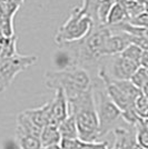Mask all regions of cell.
<instances>
[{"label":"cell","instance_id":"1","mask_svg":"<svg viewBox=\"0 0 148 149\" xmlns=\"http://www.w3.org/2000/svg\"><path fill=\"white\" fill-rule=\"evenodd\" d=\"M67 100L69 113L76 119L78 139L85 143L98 141L99 123L95 107L93 86Z\"/></svg>","mask_w":148,"mask_h":149},{"label":"cell","instance_id":"2","mask_svg":"<svg viewBox=\"0 0 148 149\" xmlns=\"http://www.w3.org/2000/svg\"><path fill=\"white\" fill-rule=\"evenodd\" d=\"M110 29L107 25H93L89 32L80 40L74 41L77 54V66L87 69L90 74L96 70L104 56V45Z\"/></svg>","mask_w":148,"mask_h":149},{"label":"cell","instance_id":"3","mask_svg":"<svg viewBox=\"0 0 148 149\" xmlns=\"http://www.w3.org/2000/svg\"><path fill=\"white\" fill-rule=\"evenodd\" d=\"M45 85L52 90L62 89L68 99L91 87L93 77L87 69L73 66L66 69L46 71Z\"/></svg>","mask_w":148,"mask_h":149},{"label":"cell","instance_id":"4","mask_svg":"<svg viewBox=\"0 0 148 149\" xmlns=\"http://www.w3.org/2000/svg\"><path fill=\"white\" fill-rule=\"evenodd\" d=\"M93 93L95 98V107L99 123V139L108 132L117 128L121 119V112L117 106L106 93L103 81L96 76V81H93Z\"/></svg>","mask_w":148,"mask_h":149},{"label":"cell","instance_id":"5","mask_svg":"<svg viewBox=\"0 0 148 149\" xmlns=\"http://www.w3.org/2000/svg\"><path fill=\"white\" fill-rule=\"evenodd\" d=\"M91 26L93 19L85 13H82L80 7H76L73 9L66 22L60 26L56 32V44L61 45L80 40L89 32Z\"/></svg>","mask_w":148,"mask_h":149},{"label":"cell","instance_id":"6","mask_svg":"<svg viewBox=\"0 0 148 149\" xmlns=\"http://www.w3.org/2000/svg\"><path fill=\"white\" fill-rule=\"evenodd\" d=\"M37 56H24L18 52L13 56L0 57V93L6 91L17 74L37 62Z\"/></svg>","mask_w":148,"mask_h":149},{"label":"cell","instance_id":"7","mask_svg":"<svg viewBox=\"0 0 148 149\" xmlns=\"http://www.w3.org/2000/svg\"><path fill=\"white\" fill-rule=\"evenodd\" d=\"M138 67L139 65L137 62L121 56L120 54L103 57L98 65V68L103 69L109 78L116 80H129L130 76Z\"/></svg>","mask_w":148,"mask_h":149},{"label":"cell","instance_id":"8","mask_svg":"<svg viewBox=\"0 0 148 149\" xmlns=\"http://www.w3.org/2000/svg\"><path fill=\"white\" fill-rule=\"evenodd\" d=\"M55 98L49 101V121L48 125L58 127V125L69 115L68 100L62 89H56Z\"/></svg>","mask_w":148,"mask_h":149},{"label":"cell","instance_id":"9","mask_svg":"<svg viewBox=\"0 0 148 149\" xmlns=\"http://www.w3.org/2000/svg\"><path fill=\"white\" fill-rule=\"evenodd\" d=\"M110 29V28H109ZM129 44H131L130 36L126 32L119 30H111L104 45V56L118 55Z\"/></svg>","mask_w":148,"mask_h":149},{"label":"cell","instance_id":"10","mask_svg":"<svg viewBox=\"0 0 148 149\" xmlns=\"http://www.w3.org/2000/svg\"><path fill=\"white\" fill-rule=\"evenodd\" d=\"M114 132L116 135L114 149H142L136 141L135 127H131V129L117 127L114 129Z\"/></svg>","mask_w":148,"mask_h":149},{"label":"cell","instance_id":"11","mask_svg":"<svg viewBox=\"0 0 148 149\" xmlns=\"http://www.w3.org/2000/svg\"><path fill=\"white\" fill-rule=\"evenodd\" d=\"M16 136H25V135H32L39 137L41 128L35 125L30 120V118L24 111L18 113L16 120Z\"/></svg>","mask_w":148,"mask_h":149},{"label":"cell","instance_id":"12","mask_svg":"<svg viewBox=\"0 0 148 149\" xmlns=\"http://www.w3.org/2000/svg\"><path fill=\"white\" fill-rule=\"evenodd\" d=\"M49 107L50 102L48 101L41 107L32 108V109H26L24 110L26 115L30 118V120L35 125H37L39 128H43L48 125L49 121Z\"/></svg>","mask_w":148,"mask_h":149},{"label":"cell","instance_id":"13","mask_svg":"<svg viewBox=\"0 0 148 149\" xmlns=\"http://www.w3.org/2000/svg\"><path fill=\"white\" fill-rule=\"evenodd\" d=\"M129 17L128 11H127V7L120 1H114L110 10L108 13L107 19H106V24L107 26L117 25L119 22L126 21Z\"/></svg>","mask_w":148,"mask_h":149},{"label":"cell","instance_id":"14","mask_svg":"<svg viewBox=\"0 0 148 149\" xmlns=\"http://www.w3.org/2000/svg\"><path fill=\"white\" fill-rule=\"evenodd\" d=\"M39 139H40L41 147L43 149L50 147V146H54V145H59V141H60L61 138H60V135H59V131H58L57 127L51 126V125H47V126L41 128Z\"/></svg>","mask_w":148,"mask_h":149},{"label":"cell","instance_id":"15","mask_svg":"<svg viewBox=\"0 0 148 149\" xmlns=\"http://www.w3.org/2000/svg\"><path fill=\"white\" fill-rule=\"evenodd\" d=\"M57 128H58V131H59L60 138H66V139L78 138L76 119H75V117L71 113H69L67 117L58 125Z\"/></svg>","mask_w":148,"mask_h":149},{"label":"cell","instance_id":"16","mask_svg":"<svg viewBox=\"0 0 148 149\" xmlns=\"http://www.w3.org/2000/svg\"><path fill=\"white\" fill-rule=\"evenodd\" d=\"M130 82L136 86L140 91L147 93L148 90V69L146 67L139 66L135 70V72L130 76Z\"/></svg>","mask_w":148,"mask_h":149},{"label":"cell","instance_id":"17","mask_svg":"<svg viewBox=\"0 0 148 149\" xmlns=\"http://www.w3.org/2000/svg\"><path fill=\"white\" fill-rule=\"evenodd\" d=\"M135 127V138L138 146L142 149L148 148V125L147 119H139Z\"/></svg>","mask_w":148,"mask_h":149},{"label":"cell","instance_id":"18","mask_svg":"<svg viewBox=\"0 0 148 149\" xmlns=\"http://www.w3.org/2000/svg\"><path fill=\"white\" fill-rule=\"evenodd\" d=\"M16 41H17V38L15 37V35L10 37L0 35V57L13 56L15 54H17Z\"/></svg>","mask_w":148,"mask_h":149},{"label":"cell","instance_id":"19","mask_svg":"<svg viewBox=\"0 0 148 149\" xmlns=\"http://www.w3.org/2000/svg\"><path fill=\"white\" fill-rule=\"evenodd\" d=\"M134 109L138 117L142 119H147L148 117V98L147 93L140 91V93L134 100Z\"/></svg>","mask_w":148,"mask_h":149},{"label":"cell","instance_id":"20","mask_svg":"<svg viewBox=\"0 0 148 149\" xmlns=\"http://www.w3.org/2000/svg\"><path fill=\"white\" fill-rule=\"evenodd\" d=\"M20 149H43L40 139L37 136L25 135V136H16Z\"/></svg>","mask_w":148,"mask_h":149},{"label":"cell","instance_id":"21","mask_svg":"<svg viewBox=\"0 0 148 149\" xmlns=\"http://www.w3.org/2000/svg\"><path fill=\"white\" fill-rule=\"evenodd\" d=\"M142 51H144V49H142L139 46L134 45V44H129L121 52H120V55L124 57H126V58H128L130 60H133V61L137 62V63L139 65V60H140Z\"/></svg>","mask_w":148,"mask_h":149},{"label":"cell","instance_id":"22","mask_svg":"<svg viewBox=\"0 0 148 149\" xmlns=\"http://www.w3.org/2000/svg\"><path fill=\"white\" fill-rule=\"evenodd\" d=\"M112 3H114V0H100L98 10H97V17L100 24L103 25L106 24V19H107V16H108V13L110 10Z\"/></svg>","mask_w":148,"mask_h":149},{"label":"cell","instance_id":"23","mask_svg":"<svg viewBox=\"0 0 148 149\" xmlns=\"http://www.w3.org/2000/svg\"><path fill=\"white\" fill-rule=\"evenodd\" d=\"M126 21H127L128 24H130V25L147 28V21H148L147 13L144 10V11H142V13H136V15L129 16Z\"/></svg>","mask_w":148,"mask_h":149},{"label":"cell","instance_id":"24","mask_svg":"<svg viewBox=\"0 0 148 149\" xmlns=\"http://www.w3.org/2000/svg\"><path fill=\"white\" fill-rule=\"evenodd\" d=\"M82 141L78 138L75 139H66L61 138L59 141V146L61 149H80Z\"/></svg>","mask_w":148,"mask_h":149},{"label":"cell","instance_id":"25","mask_svg":"<svg viewBox=\"0 0 148 149\" xmlns=\"http://www.w3.org/2000/svg\"><path fill=\"white\" fill-rule=\"evenodd\" d=\"M80 149H109L108 143L106 141H91V143H85L82 141Z\"/></svg>","mask_w":148,"mask_h":149},{"label":"cell","instance_id":"26","mask_svg":"<svg viewBox=\"0 0 148 149\" xmlns=\"http://www.w3.org/2000/svg\"><path fill=\"white\" fill-rule=\"evenodd\" d=\"M147 59H148V50H144L142 54V57H140V60H139V66L147 68L148 67Z\"/></svg>","mask_w":148,"mask_h":149}]
</instances>
